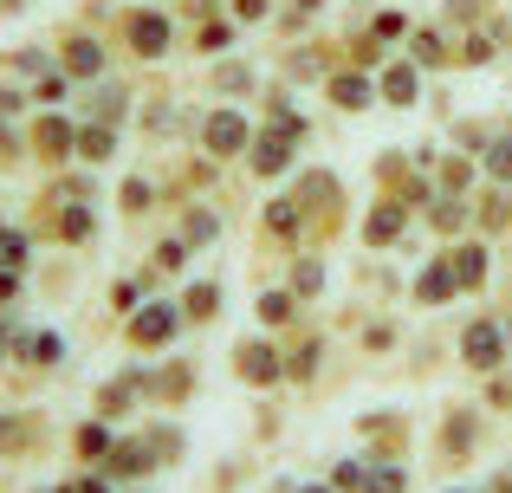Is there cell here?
I'll return each instance as SVG.
<instances>
[{
  "label": "cell",
  "instance_id": "cell-14",
  "mask_svg": "<svg viewBox=\"0 0 512 493\" xmlns=\"http://www.w3.org/2000/svg\"><path fill=\"white\" fill-rule=\"evenodd\" d=\"M500 493H512V487H500Z\"/></svg>",
  "mask_w": 512,
  "mask_h": 493
},
{
  "label": "cell",
  "instance_id": "cell-6",
  "mask_svg": "<svg viewBox=\"0 0 512 493\" xmlns=\"http://www.w3.org/2000/svg\"><path fill=\"white\" fill-rule=\"evenodd\" d=\"M240 357H247V377H253V383H266V377H273V357H266L260 344H253V351H240Z\"/></svg>",
  "mask_w": 512,
  "mask_h": 493
},
{
  "label": "cell",
  "instance_id": "cell-11",
  "mask_svg": "<svg viewBox=\"0 0 512 493\" xmlns=\"http://www.w3.org/2000/svg\"><path fill=\"white\" fill-rule=\"evenodd\" d=\"M363 98H370V91H363L357 78H338V104H363Z\"/></svg>",
  "mask_w": 512,
  "mask_h": 493
},
{
  "label": "cell",
  "instance_id": "cell-10",
  "mask_svg": "<svg viewBox=\"0 0 512 493\" xmlns=\"http://www.w3.org/2000/svg\"><path fill=\"white\" fill-rule=\"evenodd\" d=\"M370 493H402V474H396V468H383V474H370Z\"/></svg>",
  "mask_w": 512,
  "mask_h": 493
},
{
  "label": "cell",
  "instance_id": "cell-12",
  "mask_svg": "<svg viewBox=\"0 0 512 493\" xmlns=\"http://www.w3.org/2000/svg\"><path fill=\"white\" fill-rule=\"evenodd\" d=\"M208 305H214V286H195V292H188V312H195V318L208 312Z\"/></svg>",
  "mask_w": 512,
  "mask_h": 493
},
{
  "label": "cell",
  "instance_id": "cell-9",
  "mask_svg": "<svg viewBox=\"0 0 512 493\" xmlns=\"http://www.w3.org/2000/svg\"><path fill=\"white\" fill-rule=\"evenodd\" d=\"M260 318H273V325H286V318H292V299H286V292H273V299L260 305Z\"/></svg>",
  "mask_w": 512,
  "mask_h": 493
},
{
  "label": "cell",
  "instance_id": "cell-2",
  "mask_svg": "<svg viewBox=\"0 0 512 493\" xmlns=\"http://www.w3.org/2000/svg\"><path fill=\"white\" fill-rule=\"evenodd\" d=\"M448 266H454V286H480V279H487V253L480 247H461Z\"/></svg>",
  "mask_w": 512,
  "mask_h": 493
},
{
  "label": "cell",
  "instance_id": "cell-15",
  "mask_svg": "<svg viewBox=\"0 0 512 493\" xmlns=\"http://www.w3.org/2000/svg\"><path fill=\"white\" fill-rule=\"evenodd\" d=\"M312 493H318V487H312Z\"/></svg>",
  "mask_w": 512,
  "mask_h": 493
},
{
  "label": "cell",
  "instance_id": "cell-3",
  "mask_svg": "<svg viewBox=\"0 0 512 493\" xmlns=\"http://www.w3.org/2000/svg\"><path fill=\"white\" fill-rule=\"evenodd\" d=\"M240 137H247V130H240V117H214V124H208V143H214V150H234Z\"/></svg>",
  "mask_w": 512,
  "mask_h": 493
},
{
  "label": "cell",
  "instance_id": "cell-13",
  "mask_svg": "<svg viewBox=\"0 0 512 493\" xmlns=\"http://www.w3.org/2000/svg\"><path fill=\"white\" fill-rule=\"evenodd\" d=\"M493 176H512V143H500V150H493Z\"/></svg>",
  "mask_w": 512,
  "mask_h": 493
},
{
  "label": "cell",
  "instance_id": "cell-4",
  "mask_svg": "<svg viewBox=\"0 0 512 493\" xmlns=\"http://www.w3.org/2000/svg\"><path fill=\"white\" fill-rule=\"evenodd\" d=\"M169 331H175V318H169V312H150V318H137V338H143V344L169 338Z\"/></svg>",
  "mask_w": 512,
  "mask_h": 493
},
{
  "label": "cell",
  "instance_id": "cell-5",
  "mask_svg": "<svg viewBox=\"0 0 512 493\" xmlns=\"http://www.w3.org/2000/svg\"><path fill=\"white\" fill-rule=\"evenodd\" d=\"M454 292V266H435V273L422 279V299H448Z\"/></svg>",
  "mask_w": 512,
  "mask_h": 493
},
{
  "label": "cell",
  "instance_id": "cell-1",
  "mask_svg": "<svg viewBox=\"0 0 512 493\" xmlns=\"http://www.w3.org/2000/svg\"><path fill=\"white\" fill-rule=\"evenodd\" d=\"M500 344H506L500 325H474V331H467V364L493 370V364H500Z\"/></svg>",
  "mask_w": 512,
  "mask_h": 493
},
{
  "label": "cell",
  "instance_id": "cell-8",
  "mask_svg": "<svg viewBox=\"0 0 512 493\" xmlns=\"http://www.w3.org/2000/svg\"><path fill=\"white\" fill-rule=\"evenodd\" d=\"M396 228H402V215H396V208H383V215L370 221V241H389V234H396Z\"/></svg>",
  "mask_w": 512,
  "mask_h": 493
},
{
  "label": "cell",
  "instance_id": "cell-7",
  "mask_svg": "<svg viewBox=\"0 0 512 493\" xmlns=\"http://www.w3.org/2000/svg\"><path fill=\"white\" fill-rule=\"evenodd\" d=\"M389 98H396V104H409V98H415V78L402 72V65H396V72H389Z\"/></svg>",
  "mask_w": 512,
  "mask_h": 493
}]
</instances>
